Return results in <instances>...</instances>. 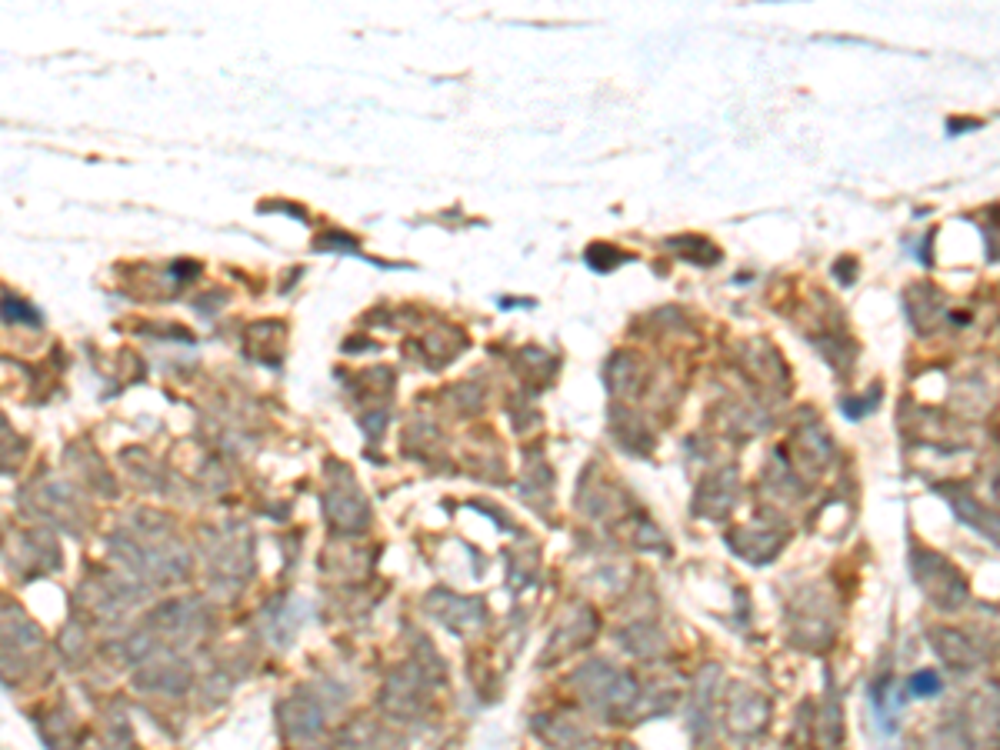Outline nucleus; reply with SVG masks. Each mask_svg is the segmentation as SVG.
Instances as JSON below:
<instances>
[{
	"instance_id": "f257e3e1",
	"label": "nucleus",
	"mask_w": 1000,
	"mask_h": 750,
	"mask_svg": "<svg viewBox=\"0 0 1000 750\" xmlns=\"http://www.w3.org/2000/svg\"><path fill=\"white\" fill-rule=\"evenodd\" d=\"M914 574H917L920 587L927 590V597L934 600V604H940V607L964 604L967 584H964V577L947 564V560H940L934 554H920L917 564H914Z\"/></svg>"
},
{
	"instance_id": "f03ea898",
	"label": "nucleus",
	"mask_w": 1000,
	"mask_h": 750,
	"mask_svg": "<svg viewBox=\"0 0 1000 750\" xmlns=\"http://www.w3.org/2000/svg\"><path fill=\"white\" fill-rule=\"evenodd\" d=\"M930 644L940 654L947 667H957V670H970L977 664V647L970 644L967 634H960L954 627H937L930 630Z\"/></svg>"
},
{
	"instance_id": "7ed1b4c3",
	"label": "nucleus",
	"mask_w": 1000,
	"mask_h": 750,
	"mask_svg": "<svg viewBox=\"0 0 1000 750\" xmlns=\"http://www.w3.org/2000/svg\"><path fill=\"white\" fill-rule=\"evenodd\" d=\"M954 507H957V517H964L967 524H977L990 540H1000V517L997 514H987L977 500H967V497H954Z\"/></svg>"
},
{
	"instance_id": "20e7f679",
	"label": "nucleus",
	"mask_w": 1000,
	"mask_h": 750,
	"mask_svg": "<svg viewBox=\"0 0 1000 750\" xmlns=\"http://www.w3.org/2000/svg\"><path fill=\"white\" fill-rule=\"evenodd\" d=\"M910 690L920 694V697H934L940 690V677L934 674V670H920V674L910 680Z\"/></svg>"
},
{
	"instance_id": "39448f33",
	"label": "nucleus",
	"mask_w": 1000,
	"mask_h": 750,
	"mask_svg": "<svg viewBox=\"0 0 1000 750\" xmlns=\"http://www.w3.org/2000/svg\"><path fill=\"white\" fill-rule=\"evenodd\" d=\"M997 497H1000V477H997Z\"/></svg>"
}]
</instances>
